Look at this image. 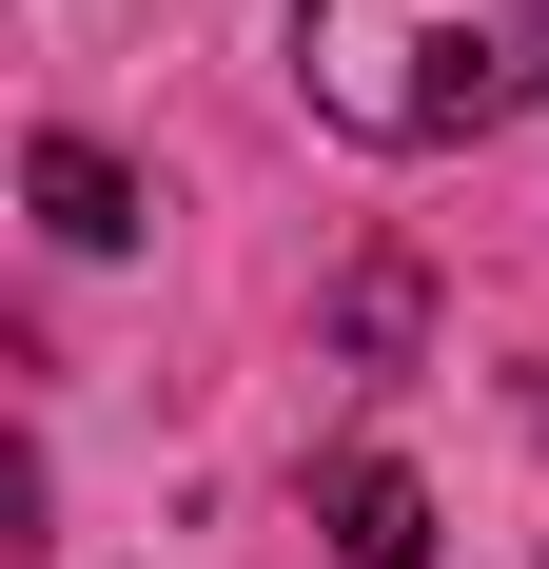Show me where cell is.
I'll return each instance as SVG.
<instances>
[{
    "mask_svg": "<svg viewBox=\"0 0 549 569\" xmlns=\"http://www.w3.org/2000/svg\"><path fill=\"white\" fill-rule=\"evenodd\" d=\"M295 79H315L333 138L451 158L549 79V0H295Z\"/></svg>",
    "mask_w": 549,
    "mask_h": 569,
    "instance_id": "obj_1",
    "label": "cell"
},
{
    "mask_svg": "<svg viewBox=\"0 0 549 569\" xmlns=\"http://www.w3.org/2000/svg\"><path fill=\"white\" fill-rule=\"evenodd\" d=\"M315 530H333L353 569H432V491H412L392 452H333V491H315Z\"/></svg>",
    "mask_w": 549,
    "mask_h": 569,
    "instance_id": "obj_2",
    "label": "cell"
},
{
    "mask_svg": "<svg viewBox=\"0 0 549 569\" xmlns=\"http://www.w3.org/2000/svg\"><path fill=\"white\" fill-rule=\"evenodd\" d=\"M40 236H79V256H118V236H138V177H118L99 138H40Z\"/></svg>",
    "mask_w": 549,
    "mask_h": 569,
    "instance_id": "obj_3",
    "label": "cell"
}]
</instances>
